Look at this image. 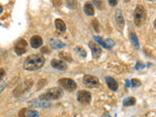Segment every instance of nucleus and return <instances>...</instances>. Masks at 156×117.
Wrapping results in <instances>:
<instances>
[{"mask_svg": "<svg viewBox=\"0 0 156 117\" xmlns=\"http://www.w3.org/2000/svg\"><path fill=\"white\" fill-rule=\"evenodd\" d=\"M63 96V92L61 88L55 87L49 89L46 93H44L40 96V99L46 100V101H51V100H58Z\"/></svg>", "mask_w": 156, "mask_h": 117, "instance_id": "f03ea898", "label": "nucleus"}, {"mask_svg": "<svg viewBox=\"0 0 156 117\" xmlns=\"http://www.w3.org/2000/svg\"><path fill=\"white\" fill-rule=\"evenodd\" d=\"M55 27L58 29V31L61 32H65L66 30V23L62 21L61 19H57L55 20Z\"/></svg>", "mask_w": 156, "mask_h": 117, "instance_id": "dca6fc26", "label": "nucleus"}, {"mask_svg": "<svg viewBox=\"0 0 156 117\" xmlns=\"http://www.w3.org/2000/svg\"><path fill=\"white\" fill-rule=\"evenodd\" d=\"M131 86L133 88H136L140 86V81L139 79H136V78H134V79L131 80Z\"/></svg>", "mask_w": 156, "mask_h": 117, "instance_id": "5701e85b", "label": "nucleus"}, {"mask_svg": "<svg viewBox=\"0 0 156 117\" xmlns=\"http://www.w3.org/2000/svg\"><path fill=\"white\" fill-rule=\"evenodd\" d=\"M42 43H43V40L39 35H34L30 38V45L34 49H37L39 47H41Z\"/></svg>", "mask_w": 156, "mask_h": 117, "instance_id": "f8f14e48", "label": "nucleus"}, {"mask_svg": "<svg viewBox=\"0 0 156 117\" xmlns=\"http://www.w3.org/2000/svg\"><path fill=\"white\" fill-rule=\"evenodd\" d=\"M75 51H76V53L78 54V55H80L81 58H86L87 57V53L82 47H76Z\"/></svg>", "mask_w": 156, "mask_h": 117, "instance_id": "4be33fe9", "label": "nucleus"}, {"mask_svg": "<svg viewBox=\"0 0 156 117\" xmlns=\"http://www.w3.org/2000/svg\"><path fill=\"white\" fill-rule=\"evenodd\" d=\"M5 73L6 72H5V70L3 69V68H0V81H1V79L5 76Z\"/></svg>", "mask_w": 156, "mask_h": 117, "instance_id": "cd10ccee", "label": "nucleus"}, {"mask_svg": "<svg viewBox=\"0 0 156 117\" xmlns=\"http://www.w3.org/2000/svg\"><path fill=\"white\" fill-rule=\"evenodd\" d=\"M58 57H60L61 58H62V60H65V61L72 62V58H71V56H70V54H68V53L61 52L60 54H58Z\"/></svg>", "mask_w": 156, "mask_h": 117, "instance_id": "aec40b11", "label": "nucleus"}, {"mask_svg": "<svg viewBox=\"0 0 156 117\" xmlns=\"http://www.w3.org/2000/svg\"><path fill=\"white\" fill-rule=\"evenodd\" d=\"M101 117H110V115H109V113H107V112H105V113H104L101 115Z\"/></svg>", "mask_w": 156, "mask_h": 117, "instance_id": "c756f323", "label": "nucleus"}, {"mask_svg": "<svg viewBox=\"0 0 156 117\" xmlns=\"http://www.w3.org/2000/svg\"><path fill=\"white\" fill-rule=\"evenodd\" d=\"M32 82H33L32 80H26L24 82H23L22 84H20L16 89L14 90V93H13L14 96L20 97L23 94H24L26 92H27L32 87V84H33Z\"/></svg>", "mask_w": 156, "mask_h": 117, "instance_id": "20e7f679", "label": "nucleus"}, {"mask_svg": "<svg viewBox=\"0 0 156 117\" xmlns=\"http://www.w3.org/2000/svg\"><path fill=\"white\" fill-rule=\"evenodd\" d=\"M58 84H60V86L62 89L67 90L69 92L76 90V88H77L76 82L73 79H70V78H61V79L58 80Z\"/></svg>", "mask_w": 156, "mask_h": 117, "instance_id": "39448f33", "label": "nucleus"}, {"mask_svg": "<svg viewBox=\"0 0 156 117\" xmlns=\"http://www.w3.org/2000/svg\"><path fill=\"white\" fill-rule=\"evenodd\" d=\"M94 4H95L96 6H97L98 8H99V9H101V8L104 7V5H102V4H104V2H102V1H94Z\"/></svg>", "mask_w": 156, "mask_h": 117, "instance_id": "bb28decb", "label": "nucleus"}, {"mask_svg": "<svg viewBox=\"0 0 156 117\" xmlns=\"http://www.w3.org/2000/svg\"><path fill=\"white\" fill-rule=\"evenodd\" d=\"M105 43L107 49H110L112 46H114V42L112 40H110V39H106V40L105 41Z\"/></svg>", "mask_w": 156, "mask_h": 117, "instance_id": "393cba45", "label": "nucleus"}, {"mask_svg": "<svg viewBox=\"0 0 156 117\" xmlns=\"http://www.w3.org/2000/svg\"><path fill=\"white\" fill-rule=\"evenodd\" d=\"M83 84L88 88H96L100 85V81L96 76L84 75V77H83Z\"/></svg>", "mask_w": 156, "mask_h": 117, "instance_id": "0eeeda50", "label": "nucleus"}, {"mask_svg": "<svg viewBox=\"0 0 156 117\" xmlns=\"http://www.w3.org/2000/svg\"><path fill=\"white\" fill-rule=\"evenodd\" d=\"M2 11H3V7L1 6V5H0V14L2 13Z\"/></svg>", "mask_w": 156, "mask_h": 117, "instance_id": "2f4dec72", "label": "nucleus"}, {"mask_svg": "<svg viewBox=\"0 0 156 117\" xmlns=\"http://www.w3.org/2000/svg\"><path fill=\"white\" fill-rule=\"evenodd\" d=\"M130 39L132 43L134 44V45L136 46V48H139V40H138V37H136V35L134 33V32H131L130 33Z\"/></svg>", "mask_w": 156, "mask_h": 117, "instance_id": "412c9836", "label": "nucleus"}, {"mask_svg": "<svg viewBox=\"0 0 156 117\" xmlns=\"http://www.w3.org/2000/svg\"><path fill=\"white\" fill-rule=\"evenodd\" d=\"M29 104L32 105L33 106H36V107H50L51 104L49 101L46 100H43V99H36V100H33L31 101H29Z\"/></svg>", "mask_w": 156, "mask_h": 117, "instance_id": "9d476101", "label": "nucleus"}, {"mask_svg": "<svg viewBox=\"0 0 156 117\" xmlns=\"http://www.w3.org/2000/svg\"><path fill=\"white\" fill-rule=\"evenodd\" d=\"M27 43L24 39H23V38L19 39V40L15 43V46H14L15 53L19 56L23 55V54L27 52Z\"/></svg>", "mask_w": 156, "mask_h": 117, "instance_id": "6e6552de", "label": "nucleus"}, {"mask_svg": "<svg viewBox=\"0 0 156 117\" xmlns=\"http://www.w3.org/2000/svg\"><path fill=\"white\" fill-rule=\"evenodd\" d=\"M84 12L88 16H94V14H95L94 6H93L90 2H86L84 5Z\"/></svg>", "mask_w": 156, "mask_h": 117, "instance_id": "f3484780", "label": "nucleus"}, {"mask_svg": "<svg viewBox=\"0 0 156 117\" xmlns=\"http://www.w3.org/2000/svg\"><path fill=\"white\" fill-rule=\"evenodd\" d=\"M24 117H39V113L36 110L26 108V110H24Z\"/></svg>", "mask_w": 156, "mask_h": 117, "instance_id": "a211bd4d", "label": "nucleus"}, {"mask_svg": "<svg viewBox=\"0 0 156 117\" xmlns=\"http://www.w3.org/2000/svg\"><path fill=\"white\" fill-rule=\"evenodd\" d=\"M105 82H106V84H107V86H108V88L110 90L117 91V89H118V83H117V81L114 79V78L105 77Z\"/></svg>", "mask_w": 156, "mask_h": 117, "instance_id": "ddd939ff", "label": "nucleus"}, {"mask_svg": "<svg viewBox=\"0 0 156 117\" xmlns=\"http://www.w3.org/2000/svg\"><path fill=\"white\" fill-rule=\"evenodd\" d=\"M89 47L92 51V55L94 58H99L101 55V48L96 42H89Z\"/></svg>", "mask_w": 156, "mask_h": 117, "instance_id": "1a4fd4ad", "label": "nucleus"}, {"mask_svg": "<svg viewBox=\"0 0 156 117\" xmlns=\"http://www.w3.org/2000/svg\"><path fill=\"white\" fill-rule=\"evenodd\" d=\"M45 62V58L40 54H34V55L28 56L23 62V67L27 70H37L41 68Z\"/></svg>", "mask_w": 156, "mask_h": 117, "instance_id": "f257e3e1", "label": "nucleus"}, {"mask_svg": "<svg viewBox=\"0 0 156 117\" xmlns=\"http://www.w3.org/2000/svg\"><path fill=\"white\" fill-rule=\"evenodd\" d=\"M94 39L95 40L100 44V45H101L104 48H105V49H107V47H106V45H105V41L104 40H101V39L100 38V37H98V36H95L94 37Z\"/></svg>", "mask_w": 156, "mask_h": 117, "instance_id": "b1692460", "label": "nucleus"}, {"mask_svg": "<svg viewBox=\"0 0 156 117\" xmlns=\"http://www.w3.org/2000/svg\"><path fill=\"white\" fill-rule=\"evenodd\" d=\"M115 18H116V23L118 24V27L120 28H123L124 24H125V20L123 18V15L121 13V10H117L116 14H115Z\"/></svg>", "mask_w": 156, "mask_h": 117, "instance_id": "4468645a", "label": "nucleus"}, {"mask_svg": "<svg viewBox=\"0 0 156 117\" xmlns=\"http://www.w3.org/2000/svg\"><path fill=\"white\" fill-rule=\"evenodd\" d=\"M93 27H94L95 30L96 31H99V23H98L97 20H95V21H93Z\"/></svg>", "mask_w": 156, "mask_h": 117, "instance_id": "a878e982", "label": "nucleus"}, {"mask_svg": "<svg viewBox=\"0 0 156 117\" xmlns=\"http://www.w3.org/2000/svg\"><path fill=\"white\" fill-rule=\"evenodd\" d=\"M42 52H43V53L48 52V49H47V48H43V49H42Z\"/></svg>", "mask_w": 156, "mask_h": 117, "instance_id": "7c9ffc66", "label": "nucleus"}, {"mask_svg": "<svg viewBox=\"0 0 156 117\" xmlns=\"http://www.w3.org/2000/svg\"><path fill=\"white\" fill-rule=\"evenodd\" d=\"M50 45L53 49H62L66 45L63 44L60 39H58V38H52L51 40H50Z\"/></svg>", "mask_w": 156, "mask_h": 117, "instance_id": "2eb2a0df", "label": "nucleus"}, {"mask_svg": "<svg viewBox=\"0 0 156 117\" xmlns=\"http://www.w3.org/2000/svg\"><path fill=\"white\" fill-rule=\"evenodd\" d=\"M146 11L143 5H138L134 12V21L136 27H140L145 22Z\"/></svg>", "mask_w": 156, "mask_h": 117, "instance_id": "7ed1b4c3", "label": "nucleus"}, {"mask_svg": "<svg viewBox=\"0 0 156 117\" xmlns=\"http://www.w3.org/2000/svg\"><path fill=\"white\" fill-rule=\"evenodd\" d=\"M135 104H136V99L134 97L127 98V99H125L124 101H123V105L124 106H132V105H134Z\"/></svg>", "mask_w": 156, "mask_h": 117, "instance_id": "6ab92c4d", "label": "nucleus"}, {"mask_svg": "<svg viewBox=\"0 0 156 117\" xmlns=\"http://www.w3.org/2000/svg\"><path fill=\"white\" fill-rule=\"evenodd\" d=\"M117 3H118V2H117L116 0H109V1H108V4H110L111 6H115Z\"/></svg>", "mask_w": 156, "mask_h": 117, "instance_id": "c85d7f7f", "label": "nucleus"}, {"mask_svg": "<svg viewBox=\"0 0 156 117\" xmlns=\"http://www.w3.org/2000/svg\"><path fill=\"white\" fill-rule=\"evenodd\" d=\"M92 100V95L90 92L82 90L77 93V101L82 105H88L90 104V101Z\"/></svg>", "mask_w": 156, "mask_h": 117, "instance_id": "423d86ee", "label": "nucleus"}, {"mask_svg": "<svg viewBox=\"0 0 156 117\" xmlns=\"http://www.w3.org/2000/svg\"><path fill=\"white\" fill-rule=\"evenodd\" d=\"M51 66L55 68V69H58V70H66L67 68L66 63L61 60H52Z\"/></svg>", "mask_w": 156, "mask_h": 117, "instance_id": "9b49d317", "label": "nucleus"}]
</instances>
